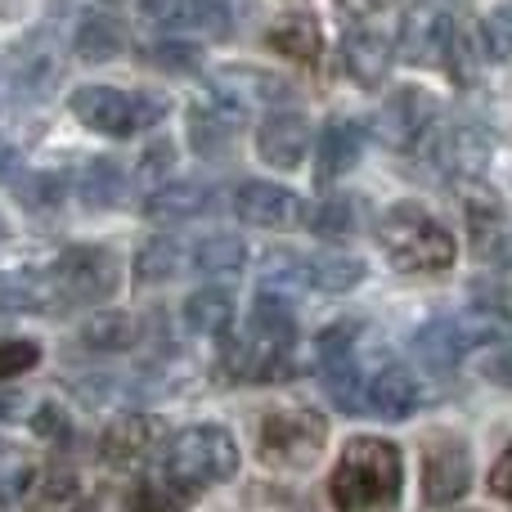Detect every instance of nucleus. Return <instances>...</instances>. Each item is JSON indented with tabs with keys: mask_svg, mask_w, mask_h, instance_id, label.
<instances>
[{
	"mask_svg": "<svg viewBox=\"0 0 512 512\" xmlns=\"http://www.w3.org/2000/svg\"><path fill=\"white\" fill-rule=\"evenodd\" d=\"M256 153L274 171H297L310 153V122L301 113H270L256 131Z\"/></svg>",
	"mask_w": 512,
	"mask_h": 512,
	"instance_id": "ddd939ff",
	"label": "nucleus"
},
{
	"mask_svg": "<svg viewBox=\"0 0 512 512\" xmlns=\"http://www.w3.org/2000/svg\"><path fill=\"white\" fill-rule=\"evenodd\" d=\"M180 270H185V252H180V243L171 234H153L135 252V279L140 283H167Z\"/></svg>",
	"mask_w": 512,
	"mask_h": 512,
	"instance_id": "4be33fe9",
	"label": "nucleus"
},
{
	"mask_svg": "<svg viewBox=\"0 0 512 512\" xmlns=\"http://www.w3.org/2000/svg\"><path fill=\"white\" fill-rule=\"evenodd\" d=\"M364 153V131L355 122H328L324 135H319L315 144V158H319V185H333L337 176H346V171L360 162Z\"/></svg>",
	"mask_w": 512,
	"mask_h": 512,
	"instance_id": "dca6fc26",
	"label": "nucleus"
},
{
	"mask_svg": "<svg viewBox=\"0 0 512 512\" xmlns=\"http://www.w3.org/2000/svg\"><path fill=\"white\" fill-rule=\"evenodd\" d=\"M486 378L499 387H512V351H499L495 360H486Z\"/></svg>",
	"mask_w": 512,
	"mask_h": 512,
	"instance_id": "a19ab883",
	"label": "nucleus"
},
{
	"mask_svg": "<svg viewBox=\"0 0 512 512\" xmlns=\"http://www.w3.org/2000/svg\"><path fill=\"white\" fill-rule=\"evenodd\" d=\"M472 486V454L459 436H436L427 445V459H423V495L427 504H454L463 499Z\"/></svg>",
	"mask_w": 512,
	"mask_h": 512,
	"instance_id": "1a4fd4ad",
	"label": "nucleus"
},
{
	"mask_svg": "<svg viewBox=\"0 0 512 512\" xmlns=\"http://www.w3.org/2000/svg\"><path fill=\"white\" fill-rule=\"evenodd\" d=\"M36 360H41V346L27 342V337H9V342H0V382L36 369Z\"/></svg>",
	"mask_w": 512,
	"mask_h": 512,
	"instance_id": "c9c22d12",
	"label": "nucleus"
},
{
	"mask_svg": "<svg viewBox=\"0 0 512 512\" xmlns=\"http://www.w3.org/2000/svg\"><path fill=\"white\" fill-rule=\"evenodd\" d=\"M490 490H495V495H504V499H512V450L495 463V472H490Z\"/></svg>",
	"mask_w": 512,
	"mask_h": 512,
	"instance_id": "ea45409f",
	"label": "nucleus"
},
{
	"mask_svg": "<svg viewBox=\"0 0 512 512\" xmlns=\"http://www.w3.org/2000/svg\"><path fill=\"white\" fill-rule=\"evenodd\" d=\"M23 504L27 512H81L86 508V486L68 468H41L27 477Z\"/></svg>",
	"mask_w": 512,
	"mask_h": 512,
	"instance_id": "2eb2a0df",
	"label": "nucleus"
},
{
	"mask_svg": "<svg viewBox=\"0 0 512 512\" xmlns=\"http://www.w3.org/2000/svg\"><path fill=\"white\" fill-rule=\"evenodd\" d=\"M427 126H432V99L418 95V90L391 95L387 104L378 108V117H373V131H378V140L387 144V149H414L427 135Z\"/></svg>",
	"mask_w": 512,
	"mask_h": 512,
	"instance_id": "f8f14e48",
	"label": "nucleus"
},
{
	"mask_svg": "<svg viewBox=\"0 0 512 512\" xmlns=\"http://www.w3.org/2000/svg\"><path fill=\"white\" fill-rule=\"evenodd\" d=\"M117 256L108 248H68L54 261L50 283L59 306H95V301H108L117 292Z\"/></svg>",
	"mask_w": 512,
	"mask_h": 512,
	"instance_id": "6e6552de",
	"label": "nucleus"
},
{
	"mask_svg": "<svg viewBox=\"0 0 512 512\" xmlns=\"http://www.w3.org/2000/svg\"><path fill=\"white\" fill-rule=\"evenodd\" d=\"M355 221H360V216H355L351 198H328L315 212H306V225L319 239H346V234H355Z\"/></svg>",
	"mask_w": 512,
	"mask_h": 512,
	"instance_id": "473e14b6",
	"label": "nucleus"
},
{
	"mask_svg": "<svg viewBox=\"0 0 512 512\" xmlns=\"http://www.w3.org/2000/svg\"><path fill=\"white\" fill-rule=\"evenodd\" d=\"M400 486H405V463L396 445L378 436H355L337 459L328 495L337 512H396Z\"/></svg>",
	"mask_w": 512,
	"mask_h": 512,
	"instance_id": "f257e3e1",
	"label": "nucleus"
},
{
	"mask_svg": "<svg viewBox=\"0 0 512 512\" xmlns=\"http://www.w3.org/2000/svg\"><path fill=\"white\" fill-rule=\"evenodd\" d=\"M158 472L167 481H176V486H185L189 495H198V490L221 486V481H230L239 472V445H234V436L225 427L212 423L185 427V432H176L167 441Z\"/></svg>",
	"mask_w": 512,
	"mask_h": 512,
	"instance_id": "20e7f679",
	"label": "nucleus"
},
{
	"mask_svg": "<svg viewBox=\"0 0 512 512\" xmlns=\"http://www.w3.org/2000/svg\"><path fill=\"white\" fill-rule=\"evenodd\" d=\"M265 41H270V50H279L283 59L292 63H315L319 59V23L310 14H283L279 23L265 32Z\"/></svg>",
	"mask_w": 512,
	"mask_h": 512,
	"instance_id": "aec40b11",
	"label": "nucleus"
},
{
	"mask_svg": "<svg viewBox=\"0 0 512 512\" xmlns=\"http://www.w3.org/2000/svg\"><path fill=\"white\" fill-rule=\"evenodd\" d=\"M194 499L198 495H189L185 486H176V481H167L162 472H153V477H144L140 486L131 490L126 512H185Z\"/></svg>",
	"mask_w": 512,
	"mask_h": 512,
	"instance_id": "c85d7f7f",
	"label": "nucleus"
},
{
	"mask_svg": "<svg viewBox=\"0 0 512 512\" xmlns=\"http://www.w3.org/2000/svg\"><path fill=\"white\" fill-rule=\"evenodd\" d=\"M189 265L207 279H221V274H239L243 270V243L230 239V234H207V239L194 243L189 252Z\"/></svg>",
	"mask_w": 512,
	"mask_h": 512,
	"instance_id": "c756f323",
	"label": "nucleus"
},
{
	"mask_svg": "<svg viewBox=\"0 0 512 512\" xmlns=\"http://www.w3.org/2000/svg\"><path fill=\"white\" fill-rule=\"evenodd\" d=\"M337 5H342L346 14H355V18H369V14H378V9H387L391 0H337Z\"/></svg>",
	"mask_w": 512,
	"mask_h": 512,
	"instance_id": "79ce46f5",
	"label": "nucleus"
},
{
	"mask_svg": "<svg viewBox=\"0 0 512 512\" xmlns=\"http://www.w3.org/2000/svg\"><path fill=\"white\" fill-rule=\"evenodd\" d=\"M77 337L86 351H99V355L126 351V346L135 342V319L122 315V310H104V315H90Z\"/></svg>",
	"mask_w": 512,
	"mask_h": 512,
	"instance_id": "393cba45",
	"label": "nucleus"
},
{
	"mask_svg": "<svg viewBox=\"0 0 512 512\" xmlns=\"http://www.w3.org/2000/svg\"><path fill=\"white\" fill-rule=\"evenodd\" d=\"M216 203V194L207 185H158L144 203V212L153 221H185V216H198Z\"/></svg>",
	"mask_w": 512,
	"mask_h": 512,
	"instance_id": "412c9836",
	"label": "nucleus"
},
{
	"mask_svg": "<svg viewBox=\"0 0 512 512\" xmlns=\"http://www.w3.org/2000/svg\"><path fill=\"white\" fill-rule=\"evenodd\" d=\"M167 167H171V149H167V144H158V149L144 153V162H140V185L162 180V176H167Z\"/></svg>",
	"mask_w": 512,
	"mask_h": 512,
	"instance_id": "4c0bfd02",
	"label": "nucleus"
},
{
	"mask_svg": "<svg viewBox=\"0 0 512 512\" xmlns=\"http://www.w3.org/2000/svg\"><path fill=\"white\" fill-rule=\"evenodd\" d=\"M486 153H490L486 135L472 131V126H459V131L441 135V162L450 171H463V176H472V171L486 162Z\"/></svg>",
	"mask_w": 512,
	"mask_h": 512,
	"instance_id": "2f4dec72",
	"label": "nucleus"
},
{
	"mask_svg": "<svg viewBox=\"0 0 512 512\" xmlns=\"http://www.w3.org/2000/svg\"><path fill=\"white\" fill-rule=\"evenodd\" d=\"M292 337H297V324H292V301L270 297L261 292L256 297V310L243 324L239 342L230 346V369L248 382H270L288 373L292 360Z\"/></svg>",
	"mask_w": 512,
	"mask_h": 512,
	"instance_id": "7ed1b4c3",
	"label": "nucleus"
},
{
	"mask_svg": "<svg viewBox=\"0 0 512 512\" xmlns=\"http://www.w3.org/2000/svg\"><path fill=\"white\" fill-rule=\"evenodd\" d=\"M477 32H481V50H486V59H508L512 54V9H495Z\"/></svg>",
	"mask_w": 512,
	"mask_h": 512,
	"instance_id": "f704fd0d",
	"label": "nucleus"
},
{
	"mask_svg": "<svg viewBox=\"0 0 512 512\" xmlns=\"http://www.w3.org/2000/svg\"><path fill=\"white\" fill-rule=\"evenodd\" d=\"M301 279L319 292H351L364 279V261L355 252H315L301 261Z\"/></svg>",
	"mask_w": 512,
	"mask_h": 512,
	"instance_id": "6ab92c4d",
	"label": "nucleus"
},
{
	"mask_svg": "<svg viewBox=\"0 0 512 512\" xmlns=\"http://www.w3.org/2000/svg\"><path fill=\"white\" fill-rule=\"evenodd\" d=\"M158 68H171V72H185V68H194L198 63V50H189V45H176V41H167V45H153V54H149Z\"/></svg>",
	"mask_w": 512,
	"mask_h": 512,
	"instance_id": "e433bc0d",
	"label": "nucleus"
},
{
	"mask_svg": "<svg viewBox=\"0 0 512 512\" xmlns=\"http://www.w3.org/2000/svg\"><path fill=\"white\" fill-rule=\"evenodd\" d=\"M140 9L162 32H198V36L230 32V9H225V0H144Z\"/></svg>",
	"mask_w": 512,
	"mask_h": 512,
	"instance_id": "9b49d317",
	"label": "nucleus"
},
{
	"mask_svg": "<svg viewBox=\"0 0 512 512\" xmlns=\"http://www.w3.org/2000/svg\"><path fill=\"white\" fill-rule=\"evenodd\" d=\"M378 243H382V252H387V261L405 274L450 270L454 256H459L454 234L445 230L432 212H423L418 203L387 207V216L378 221Z\"/></svg>",
	"mask_w": 512,
	"mask_h": 512,
	"instance_id": "f03ea898",
	"label": "nucleus"
},
{
	"mask_svg": "<svg viewBox=\"0 0 512 512\" xmlns=\"http://www.w3.org/2000/svg\"><path fill=\"white\" fill-rule=\"evenodd\" d=\"M512 337V319L504 310H468V315H454V319H436L427 324L423 333L414 337V351L427 369L445 373L454 364H463L472 351H495Z\"/></svg>",
	"mask_w": 512,
	"mask_h": 512,
	"instance_id": "39448f33",
	"label": "nucleus"
},
{
	"mask_svg": "<svg viewBox=\"0 0 512 512\" xmlns=\"http://www.w3.org/2000/svg\"><path fill=\"white\" fill-rule=\"evenodd\" d=\"M77 54L86 63H108L113 54H122V45H126V36H122V23L117 18H108V14H86L81 18V27H77Z\"/></svg>",
	"mask_w": 512,
	"mask_h": 512,
	"instance_id": "b1692460",
	"label": "nucleus"
},
{
	"mask_svg": "<svg viewBox=\"0 0 512 512\" xmlns=\"http://www.w3.org/2000/svg\"><path fill=\"white\" fill-rule=\"evenodd\" d=\"M324 369V382H328V396H333L337 409H364V373L355 364V355H342V360H328L319 364Z\"/></svg>",
	"mask_w": 512,
	"mask_h": 512,
	"instance_id": "7c9ffc66",
	"label": "nucleus"
},
{
	"mask_svg": "<svg viewBox=\"0 0 512 512\" xmlns=\"http://www.w3.org/2000/svg\"><path fill=\"white\" fill-rule=\"evenodd\" d=\"M441 59L450 68L454 81H477L481 63H486V50H481V32L463 18H445V36H441Z\"/></svg>",
	"mask_w": 512,
	"mask_h": 512,
	"instance_id": "a211bd4d",
	"label": "nucleus"
},
{
	"mask_svg": "<svg viewBox=\"0 0 512 512\" xmlns=\"http://www.w3.org/2000/svg\"><path fill=\"white\" fill-rule=\"evenodd\" d=\"M36 436H50V441H54V436H63V432H68V427H63V414H59V409H54V405H45V409H36Z\"/></svg>",
	"mask_w": 512,
	"mask_h": 512,
	"instance_id": "58836bf2",
	"label": "nucleus"
},
{
	"mask_svg": "<svg viewBox=\"0 0 512 512\" xmlns=\"http://www.w3.org/2000/svg\"><path fill=\"white\" fill-rule=\"evenodd\" d=\"M14 149H9V144L5 140H0V185H5V180H9V171H14Z\"/></svg>",
	"mask_w": 512,
	"mask_h": 512,
	"instance_id": "37998d69",
	"label": "nucleus"
},
{
	"mask_svg": "<svg viewBox=\"0 0 512 512\" xmlns=\"http://www.w3.org/2000/svg\"><path fill=\"white\" fill-rule=\"evenodd\" d=\"M18 198H23V207H32V212H41V207H59L63 203V180L54 176V171H36V176H27L23 185H18Z\"/></svg>",
	"mask_w": 512,
	"mask_h": 512,
	"instance_id": "72a5a7b5",
	"label": "nucleus"
},
{
	"mask_svg": "<svg viewBox=\"0 0 512 512\" xmlns=\"http://www.w3.org/2000/svg\"><path fill=\"white\" fill-rule=\"evenodd\" d=\"M364 409L378 418H409L418 409V382L405 369H382L364 382Z\"/></svg>",
	"mask_w": 512,
	"mask_h": 512,
	"instance_id": "f3484780",
	"label": "nucleus"
},
{
	"mask_svg": "<svg viewBox=\"0 0 512 512\" xmlns=\"http://www.w3.org/2000/svg\"><path fill=\"white\" fill-rule=\"evenodd\" d=\"M122 189H126L122 167H117V162H108V158L86 162V167H81V176H77V198L86 207H113L117 198H122Z\"/></svg>",
	"mask_w": 512,
	"mask_h": 512,
	"instance_id": "cd10ccee",
	"label": "nucleus"
},
{
	"mask_svg": "<svg viewBox=\"0 0 512 512\" xmlns=\"http://www.w3.org/2000/svg\"><path fill=\"white\" fill-rule=\"evenodd\" d=\"M185 324L203 337H216L234 324V297L225 288H198L185 301Z\"/></svg>",
	"mask_w": 512,
	"mask_h": 512,
	"instance_id": "5701e85b",
	"label": "nucleus"
},
{
	"mask_svg": "<svg viewBox=\"0 0 512 512\" xmlns=\"http://www.w3.org/2000/svg\"><path fill=\"white\" fill-rule=\"evenodd\" d=\"M153 445H158V418L122 414L104 427V436H99V459L113 463V468H131V463H140Z\"/></svg>",
	"mask_w": 512,
	"mask_h": 512,
	"instance_id": "4468645a",
	"label": "nucleus"
},
{
	"mask_svg": "<svg viewBox=\"0 0 512 512\" xmlns=\"http://www.w3.org/2000/svg\"><path fill=\"white\" fill-rule=\"evenodd\" d=\"M0 512H5V508H0Z\"/></svg>",
	"mask_w": 512,
	"mask_h": 512,
	"instance_id": "c03bdc74",
	"label": "nucleus"
},
{
	"mask_svg": "<svg viewBox=\"0 0 512 512\" xmlns=\"http://www.w3.org/2000/svg\"><path fill=\"white\" fill-rule=\"evenodd\" d=\"M234 212H239V221L261 225V230H292V225H306V203H301L292 189L270 185V180H248V185H239Z\"/></svg>",
	"mask_w": 512,
	"mask_h": 512,
	"instance_id": "9d476101",
	"label": "nucleus"
},
{
	"mask_svg": "<svg viewBox=\"0 0 512 512\" xmlns=\"http://www.w3.org/2000/svg\"><path fill=\"white\" fill-rule=\"evenodd\" d=\"M59 306L50 274H0V310H50Z\"/></svg>",
	"mask_w": 512,
	"mask_h": 512,
	"instance_id": "a878e982",
	"label": "nucleus"
},
{
	"mask_svg": "<svg viewBox=\"0 0 512 512\" xmlns=\"http://www.w3.org/2000/svg\"><path fill=\"white\" fill-rule=\"evenodd\" d=\"M261 459L270 468H310L328 441V423L315 409H274L261 418Z\"/></svg>",
	"mask_w": 512,
	"mask_h": 512,
	"instance_id": "0eeeda50",
	"label": "nucleus"
},
{
	"mask_svg": "<svg viewBox=\"0 0 512 512\" xmlns=\"http://www.w3.org/2000/svg\"><path fill=\"white\" fill-rule=\"evenodd\" d=\"M346 68L360 81H382V72L391 68V41L382 32H351L346 36Z\"/></svg>",
	"mask_w": 512,
	"mask_h": 512,
	"instance_id": "bb28decb",
	"label": "nucleus"
},
{
	"mask_svg": "<svg viewBox=\"0 0 512 512\" xmlns=\"http://www.w3.org/2000/svg\"><path fill=\"white\" fill-rule=\"evenodd\" d=\"M68 104L81 126H90V131H99V135H117V140L135 135V131H149V126L167 113L153 95H126V90H117V86H81Z\"/></svg>",
	"mask_w": 512,
	"mask_h": 512,
	"instance_id": "423d86ee",
	"label": "nucleus"
}]
</instances>
